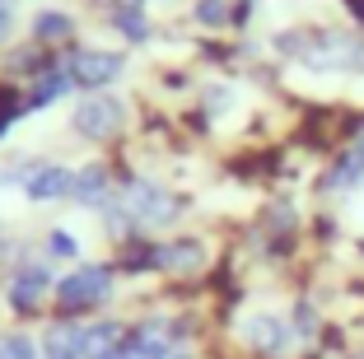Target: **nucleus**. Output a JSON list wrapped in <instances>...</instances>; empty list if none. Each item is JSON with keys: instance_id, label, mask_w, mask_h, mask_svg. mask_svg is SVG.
Here are the masks:
<instances>
[{"instance_id": "nucleus-5", "label": "nucleus", "mask_w": 364, "mask_h": 359, "mask_svg": "<svg viewBox=\"0 0 364 359\" xmlns=\"http://www.w3.org/2000/svg\"><path fill=\"white\" fill-rule=\"evenodd\" d=\"M122 117H127V112H122L117 98L98 94V98H85V103L75 107V117H70V122H75L80 136H89V140H107L112 131L122 127Z\"/></svg>"}, {"instance_id": "nucleus-19", "label": "nucleus", "mask_w": 364, "mask_h": 359, "mask_svg": "<svg viewBox=\"0 0 364 359\" xmlns=\"http://www.w3.org/2000/svg\"><path fill=\"white\" fill-rule=\"evenodd\" d=\"M47 247H52L56 257H80V243L70 238V233H52V238H47Z\"/></svg>"}, {"instance_id": "nucleus-14", "label": "nucleus", "mask_w": 364, "mask_h": 359, "mask_svg": "<svg viewBox=\"0 0 364 359\" xmlns=\"http://www.w3.org/2000/svg\"><path fill=\"white\" fill-rule=\"evenodd\" d=\"M360 178H364V149L355 145L350 154H346L341 164H336V173H332V187H355Z\"/></svg>"}, {"instance_id": "nucleus-18", "label": "nucleus", "mask_w": 364, "mask_h": 359, "mask_svg": "<svg viewBox=\"0 0 364 359\" xmlns=\"http://www.w3.org/2000/svg\"><path fill=\"white\" fill-rule=\"evenodd\" d=\"M196 19H201V23H225L229 19L225 0H201V5H196Z\"/></svg>"}, {"instance_id": "nucleus-16", "label": "nucleus", "mask_w": 364, "mask_h": 359, "mask_svg": "<svg viewBox=\"0 0 364 359\" xmlns=\"http://www.w3.org/2000/svg\"><path fill=\"white\" fill-rule=\"evenodd\" d=\"M0 359H38L28 336H0Z\"/></svg>"}, {"instance_id": "nucleus-10", "label": "nucleus", "mask_w": 364, "mask_h": 359, "mask_svg": "<svg viewBox=\"0 0 364 359\" xmlns=\"http://www.w3.org/2000/svg\"><path fill=\"white\" fill-rule=\"evenodd\" d=\"M243 331H247V341H252L257 350H267V355H280V350H285V341H289L285 336V322H280V317H267V313L247 317Z\"/></svg>"}, {"instance_id": "nucleus-17", "label": "nucleus", "mask_w": 364, "mask_h": 359, "mask_svg": "<svg viewBox=\"0 0 364 359\" xmlns=\"http://www.w3.org/2000/svg\"><path fill=\"white\" fill-rule=\"evenodd\" d=\"M313 327H318V313H313V304H299V308H294V336L309 341Z\"/></svg>"}, {"instance_id": "nucleus-3", "label": "nucleus", "mask_w": 364, "mask_h": 359, "mask_svg": "<svg viewBox=\"0 0 364 359\" xmlns=\"http://www.w3.org/2000/svg\"><path fill=\"white\" fill-rule=\"evenodd\" d=\"M299 56L313 70H346V65L360 61V43L350 33H318V43H304Z\"/></svg>"}, {"instance_id": "nucleus-21", "label": "nucleus", "mask_w": 364, "mask_h": 359, "mask_svg": "<svg viewBox=\"0 0 364 359\" xmlns=\"http://www.w3.org/2000/svg\"><path fill=\"white\" fill-rule=\"evenodd\" d=\"M5 131H10V117H0V136H5Z\"/></svg>"}, {"instance_id": "nucleus-2", "label": "nucleus", "mask_w": 364, "mask_h": 359, "mask_svg": "<svg viewBox=\"0 0 364 359\" xmlns=\"http://www.w3.org/2000/svg\"><path fill=\"white\" fill-rule=\"evenodd\" d=\"M127 215L140 224H173L178 220V196L159 182H127Z\"/></svg>"}, {"instance_id": "nucleus-9", "label": "nucleus", "mask_w": 364, "mask_h": 359, "mask_svg": "<svg viewBox=\"0 0 364 359\" xmlns=\"http://www.w3.org/2000/svg\"><path fill=\"white\" fill-rule=\"evenodd\" d=\"M107 191H112L107 168H103V164H85V168L75 173V187H70V196H75L80 205H107Z\"/></svg>"}, {"instance_id": "nucleus-1", "label": "nucleus", "mask_w": 364, "mask_h": 359, "mask_svg": "<svg viewBox=\"0 0 364 359\" xmlns=\"http://www.w3.org/2000/svg\"><path fill=\"white\" fill-rule=\"evenodd\" d=\"M107 294H112V271L107 266H80V271H70L56 285V299H61V308H94V304H107Z\"/></svg>"}, {"instance_id": "nucleus-20", "label": "nucleus", "mask_w": 364, "mask_h": 359, "mask_svg": "<svg viewBox=\"0 0 364 359\" xmlns=\"http://www.w3.org/2000/svg\"><path fill=\"white\" fill-rule=\"evenodd\" d=\"M10 5H14V0H0V38L10 33Z\"/></svg>"}, {"instance_id": "nucleus-4", "label": "nucleus", "mask_w": 364, "mask_h": 359, "mask_svg": "<svg viewBox=\"0 0 364 359\" xmlns=\"http://www.w3.org/2000/svg\"><path fill=\"white\" fill-rule=\"evenodd\" d=\"M65 70H70V80H75L80 89H103V85H112V80L122 75V56L103 52V47H80Z\"/></svg>"}, {"instance_id": "nucleus-7", "label": "nucleus", "mask_w": 364, "mask_h": 359, "mask_svg": "<svg viewBox=\"0 0 364 359\" xmlns=\"http://www.w3.org/2000/svg\"><path fill=\"white\" fill-rule=\"evenodd\" d=\"M70 187H75V173L61 168V164L33 168V173H28V182H23L28 201H61V196H70Z\"/></svg>"}, {"instance_id": "nucleus-15", "label": "nucleus", "mask_w": 364, "mask_h": 359, "mask_svg": "<svg viewBox=\"0 0 364 359\" xmlns=\"http://www.w3.org/2000/svg\"><path fill=\"white\" fill-rule=\"evenodd\" d=\"M112 23H117V33L127 38V43H145V38H150V28H145V19H140V10H112Z\"/></svg>"}, {"instance_id": "nucleus-6", "label": "nucleus", "mask_w": 364, "mask_h": 359, "mask_svg": "<svg viewBox=\"0 0 364 359\" xmlns=\"http://www.w3.org/2000/svg\"><path fill=\"white\" fill-rule=\"evenodd\" d=\"M47 289H52V271H47L43 262H33V266H23V271L14 275V285H10V304L19 308V313H33V308L43 304Z\"/></svg>"}, {"instance_id": "nucleus-11", "label": "nucleus", "mask_w": 364, "mask_h": 359, "mask_svg": "<svg viewBox=\"0 0 364 359\" xmlns=\"http://www.w3.org/2000/svg\"><path fill=\"white\" fill-rule=\"evenodd\" d=\"M164 266L168 271H201L205 266V247L201 243H192V238H182V243H173V247H164Z\"/></svg>"}, {"instance_id": "nucleus-13", "label": "nucleus", "mask_w": 364, "mask_h": 359, "mask_svg": "<svg viewBox=\"0 0 364 359\" xmlns=\"http://www.w3.org/2000/svg\"><path fill=\"white\" fill-rule=\"evenodd\" d=\"M75 85V80H70V70H43V80H38V89H33V98H28V107H47V103H56V98L65 94V89Z\"/></svg>"}, {"instance_id": "nucleus-12", "label": "nucleus", "mask_w": 364, "mask_h": 359, "mask_svg": "<svg viewBox=\"0 0 364 359\" xmlns=\"http://www.w3.org/2000/svg\"><path fill=\"white\" fill-rule=\"evenodd\" d=\"M33 33H38V43H61V38L75 33V23H70V14H61V10H38L33 14Z\"/></svg>"}, {"instance_id": "nucleus-8", "label": "nucleus", "mask_w": 364, "mask_h": 359, "mask_svg": "<svg viewBox=\"0 0 364 359\" xmlns=\"http://www.w3.org/2000/svg\"><path fill=\"white\" fill-rule=\"evenodd\" d=\"M117 350H122V336H117V327H107V322L80 327V336H75V359H112Z\"/></svg>"}, {"instance_id": "nucleus-22", "label": "nucleus", "mask_w": 364, "mask_h": 359, "mask_svg": "<svg viewBox=\"0 0 364 359\" xmlns=\"http://www.w3.org/2000/svg\"><path fill=\"white\" fill-rule=\"evenodd\" d=\"M0 252H5V229H0Z\"/></svg>"}]
</instances>
